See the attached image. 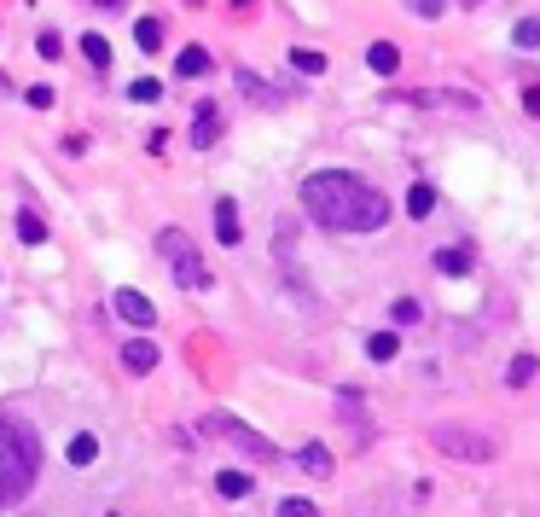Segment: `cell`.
Listing matches in <instances>:
<instances>
[{"instance_id": "obj_21", "label": "cell", "mask_w": 540, "mask_h": 517, "mask_svg": "<svg viewBox=\"0 0 540 517\" xmlns=\"http://www.w3.org/2000/svg\"><path fill=\"white\" fill-rule=\"evenodd\" d=\"M389 315H395V326H419V320H424V308L412 303V296H401V303H395Z\"/></svg>"}, {"instance_id": "obj_19", "label": "cell", "mask_w": 540, "mask_h": 517, "mask_svg": "<svg viewBox=\"0 0 540 517\" xmlns=\"http://www.w3.org/2000/svg\"><path fill=\"white\" fill-rule=\"evenodd\" d=\"M99 460V442H93V436H76L70 442V465H93Z\"/></svg>"}, {"instance_id": "obj_28", "label": "cell", "mask_w": 540, "mask_h": 517, "mask_svg": "<svg viewBox=\"0 0 540 517\" xmlns=\"http://www.w3.org/2000/svg\"><path fill=\"white\" fill-rule=\"evenodd\" d=\"M24 99H29V105H36V111H47V105H53V88H29V93H24Z\"/></svg>"}, {"instance_id": "obj_29", "label": "cell", "mask_w": 540, "mask_h": 517, "mask_svg": "<svg viewBox=\"0 0 540 517\" xmlns=\"http://www.w3.org/2000/svg\"><path fill=\"white\" fill-rule=\"evenodd\" d=\"M412 12H419V18H436V12H441V0H412Z\"/></svg>"}, {"instance_id": "obj_26", "label": "cell", "mask_w": 540, "mask_h": 517, "mask_svg": "<svg viewBox=\"0 0 540 517\" xmlns=\"http://www.w3.org/2000/svg\"><path fill=\"white\" fill-rule=\"evenodd\" d=\"M129 93H134V99H146V105H151V99H163V82H151V76H140V82H134Z\"/></svg>"}, {"instance_id": "obj_7", "label": "cell", "mask_w": 540, "mask_h": 517, "mask_svg": "<svg viewBox=\"0 0 540 517\" xmlns=\"http://www.w3.org/2000/svg\"><path fill=\"white\" fill-rule=\"evenodd\" d=\"M215 239H221V244H238V239H244V227H238V210H233V198H221V203H215Z\"/></svg>"}, {"instance_id": "obj_16", "label": "cell", "mask_w": 540, "mask_h": 517, "mask_svg": "<svg viewBox=\"0 0 540 517\" xmlns=\"http://www.w3.org/2000/svg\"><path fill=\"white\" fill-rule=\"evenodd\" d=\"M436 268L448 274V279H459V274L471 268V256H465V250H436Z\"/></svg>"}, {"instance_id": "obj_3", "label": "cell", "mask_w": 540, "mask_h": 517, "mask_svg": "<svg viewBox=\"0 0 540 517\" xmlns=\"http://www.w3.org/2000/svg\"><path fill=\"white\" fill-rule=\"evenodd\" d=\"M157 250L174 262V279H181V291H203V285H210V274H203V256L192 250V239H186V233L163 227V233H157Z\"/></svg>"}, {"instance_id": "obj_22", "label": "cell", "mask_w": 540, "mask_h": 517, "mask_svg": "<svg viewBox=\"0 0 540 517\" xmlns=\"http://www.w3.org/2000/svg\"><path fill=\"white\" fill-rule=\"evenodd\" d=\"M367 355H372V360H395V332H378V337H367Z\"/></svg>"}, {"instance_id": "obj_12", "label": "cell", "mask_w": 540, "mask_h": 517, "mask_svg": "<svg viewBox=\"0 0 540 517\" xmlns=\"http://www.w3.org/2000/svg\"><path fill=\"white\" fill-rule=\"evenodd\" d=\"M82 58H88L93 70H105L110 65V41L105 36H82Z\"/></svg>"}, {"instance_id": "obj_20", "label": "cell", "mask_w": 540, "mask_h": 517, "mask_svg": "<svg viewBox=\"0 0 540 517\" xmlns=\"http://www.w3.org/2000/svg\"><path fill=\"white\" fill-rule=\"evenodd\" d=\"M18 239L24 244H41L47 239V222H41V215H18Z\"/></svg>"}, {"instance_id": "obj_13", "label": "cell", "mask_w": 540, "mask_h": 517, "mask_svg": "<svg viewBox=\"0 0 540 517\" xmlns=\"http://www.w3.org/2000/svg\"><path fill=\"white\" fill-rule=\"evenodd\" d=\"M174 70H181V76H203V70H210V53H203V47H186V53L174 58Z\"/></svg>"}, {"instance_id": "obj_10", "label": "cell", "mask_w": 540, "mask_h": 517, "mask_svg": "<svg viewBox=\"0 0 540 517\" xmlns=\"http://www.w3.org/2000/svg\"><path fill=\"white\" fill-rule=\"evenodd\" d=\"M122 367H129L134 378H140V372H151V367H157V349H151V343H129V349H122Z\"/></svg>"}, {"instance_id": "obj_27", "label": "cell", "mask_w": 540, "mask_h": 517, "mask_svg": "<svg viewBox=\"0 0 540 517\" xmlns=\"http://www.w3.org/2000/svg\"><path fill=\"white\" fill-rule=\"evenodd\" d=\"M36 53H41V58H58V53H65V41L47 29V36H36Z\"/></svg>"}, {"instance_id": "obj_9", "label": "cell", "mask_w": 540, "mask_h": 517, "mask_svg": "<svg viewBox=\"0 0 540 517\" xmlns=\"http://www.w3.org/2000/svg\"><path fill=\"white\" fill-rule=\"evenodd\" d=\"M367 65H372L378 76H395V70H401V53H395L389 41H372V47H367Z\"/></svg>"}, {"instance_id": "obj_17", "label": "cell", "mask_w": 540, "mask_h": 517, "mask_svg": "<svg viewBox=\"0 0 540 517\" xmlns=\"http://www.w3.org/2000/svg\"><path fill=\"white\" fill-rule=\"evenodd\" d=\"M215 489L227 494V500H238V494H250V477H244V471H221V477H215Z\"/></svg>"}, {"instance_id": "obj_11", "label": "cell", "mask_w": 540, "mask_h": 517, "mask_svg": "<svg viewBox=\"0 0 540 517\" xmlns=\"http://www.w3.org/2000/svg\"><path fill=\"white\" fill-rule=\"evenodd\" d=\"M296 460H303L314 477H331V453H326V442H308L303 453H296Z\"/></svg>"}, {"instance_id": "obj_31", "label": "cell", "mask_w": 540, "mask_h": 517, "mask_svg": "<svg viewBox=\"0 0 540 517\" xmlns=\"http://www.w3.org/2000/svg\"><path fill=\"white\" fill-rule=\"evenodd\" d=\"M99 6H122V0H99Z\"/></svg>"}, {"instance_id": "obj_18", "label": "cell", "mask_w": 540, "mask_h": 517, "mask_svg": "<svg viewBox=\"0 0 540 517\" xmlns=\"http://www.w3.org/2000/svg\"><path fill=\"white\" fill-rule=\"evenodd\" d=\"M291 65L303 70V76H326V58H320V53H308V47H296V53H291Z\"/></svg>"}, {"instance_id": "obj_8", "label": "cell", "mask_w": 540, "mask_h": 517, "mask_svg": "<svg viewBox=\"0 0 540 517\" xmlns=\"http://www.w3.org/2000/svg\"><path fill=\"white\" fill-rule=\"evenodd\" d=\"M221 140V111L215 105H198V122H192V146H215Z\"/></svg>"}, {"instance_id": "obj_24", "label": "cell", "mask_w": 540, "mask_h": 517, "mask_svg": "<svg viewBox=\"0 0 540 517\" xmlns=\"http://www.w3.org/2000/svg\"><path fill=\"white\" fill-rule=\"evenodd\" d=\"M512 41H517V47H540V18H523V24L512 29Z\"/></svg>"}, {"instance_id": "obj_2", "label": "cell", "mask_w": 540, "mask_h": 517, "mask_svg": "<svg viewBox=\"0 0 540 517\" xmlns=\"http://www.w3.org/2000/svg\"><path fill=\"white\" fill-rule=\"evenodd\" d=\"M41 471V442L24 419L0 413V506H18V500L36 489Z\"/></svg>"}, {"instance_id": "obj_23", "label": "cell", "mask_w": 540, "mask_h": 517, "mask_svg": "<svg viewBox=\"0 0 540 517\" xmlns=\"http://www.w3.org/2000/svg\"><path fill=\"white\" fill-rule=\"evenodd\" d=\"M505 378H512V389H523V384L535 378V355H517V360H512V372H505Z\"/></svg>"}, {"instance_id": "obj_6", "label": "cell", "mask_w": 540, "mask_h": 517, "mask_svg": "<svg viewBox=\"0 0 540 517\" xmlns=\"http://www.w3.org/2000/svg\"><path fill=\"white\" fill-rule=\"evenodd\" d=\"M110 308H117V315L129 320V326H151V320H157L151 296H140V291H117V296H110Z\"/></svg>"}, {"instance_id": "obj_32", "label": "cell", "mask_w": 540, "mask_h": 517, "mask_svg": "<svg viewBox=\"0 0 540 517\" xmlns=\"http://www.w3.org/2000/svg\"><path fill=\"white\" fill-rule=\"evenodd\" d=\"M465 6H483V0H465Z\"/></svg>"}, {"instance_id": "obj_1", "label": "cell", "mask_w": 540, "mask_h": 517, "mask_svg": "<svg viewBox=\"0 0 540 517\" xmlns=\"http://www.w3.org/2000/svg\"><path fill=\"white\" fill-rule=\"evenodd\" d=\"M303 210L331 233H378L389 222V198L367 181L343 175V169H326V175L303 181Z\"/></svg>"}, {"instance_id": "obj_15", "label": "cell", "mask_w": 540, "mask_h": 517, "mask_svg": "<svg viewBox=\"0 0 540 517\" xmlns=\"http://www.w3.org/2000/svg\"><path fill=\"white\" fill-rule=\"evenodd\" d=\"M134 41L146 47V53H157V47H163V24H157V18H140V24H134Z\"/></svg>"}, {"instance_id": "obj_25", "label": "cell", "mask_w": 540, "mask_h": 517, "mask_svg": "<svg viewBox=\"0 0 540 517\" xmlns=\"http://www.w3.org/2000/svg\"><path fill=\"white\" fill-rule=\"evenodd\" d=\"M279 517H320L314 500H279Z\"/></svg>"}, {"instance_id": "obj_5", "label": "cell", "mask_w": 540, "mask_h": 517, "mask_svg": "<svg viewBox=\"0 0 540 517\" xmlns=\"http://www.w3.org/2000/svg\"><path fill=\"white\" fill-rule=\"evenodd\" d=\"M203 430L227 436V442H238L244 453H256V460H279V453H274V442H267V436H256L250 425H238V419H227V413H210V419H203Z\"/></svg>"}, {"instance_id": "obj_14", "label": "cell", "mask_w": 540, "mask_h": 517, "mask_svg": "<svg viewBox=\"0 0 540 517\" xmlns=\"http://www.w3.org/2000/svg\"><path fill=\"white\" fill-rule=\"evenodd\" d=\"M431 210H436V186H424V181H419V186L407 192V215H431Z\"/></svg>"}, {"instance_id": "obj_4", "label": "cell", "mask_w": 540, "mask_h": 517, "mask_svg": "<svg viewBox=\"0 0 540 517\" xmlns=\"http://www.w3.org/2000/svg\"><path fill=\"white\" fill-rule=\"evenodd\" d=\"M436 448L441 453H453V460H494V442L488 436H476V430H459V425H436Z\"/></svg>"}, {"instance_id": "obj_30", "label": "cell", "mask_w": 540, "mask_h": 517, "mask_svg": "<svg viewBox=\"0 0 540 517\" xmlns=\"http://www.w3.org/2000/svg\"><path fill=\"white\" fill-rule=\"evenodd\" d=\"M523 99H529V111H540V93H535V88H529V93H523Z\"/></svg>"}]
</instances>
